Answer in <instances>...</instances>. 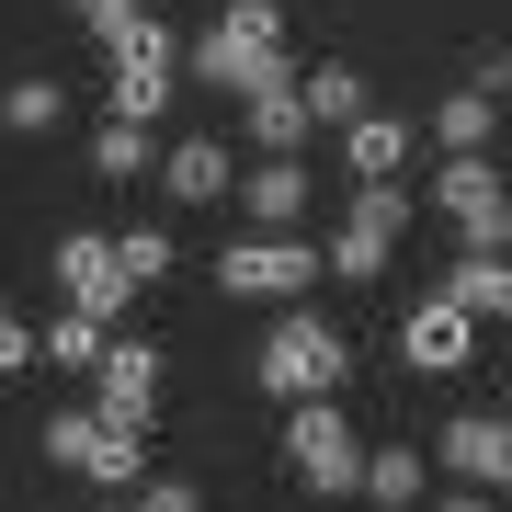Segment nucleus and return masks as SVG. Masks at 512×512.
Masks as SVG:
<instances>
[{
	"instance_id": "1",
	"label": "nucleus",
	"mask_w": 512,
	"mask_h": 512,
	"mask_svg": "<svg viewBox=\"0 0 512 512\" xmlns=\"http://www.w3.org/2000/svg\"><path fill=\"white\" fill-rule=\"evenodd\" d=\"M251 387L262 399H342L353 387V330H330L319 308H285L274 330H262V353H251Z\"/></svg>"
},
{
	"instance_id": "2",
	"label": "nucleus",
	"mask_w": 512,
	"mask_h": 512,
	"mask_svg": "<svg viewBox=\"0 0 512 512\" xmlns=\"http://www.w3.org/2000/svg\"><path fill=\"white\" fill-rule=\"evenodd\" d=\"M103 57H114V92H103V114H114V126H148V137H160V103L183 92V35H171L160 12H137L126 35L103 46Z\"/></svg>"
},
{
	"instance_id": "3",
	"label": "nucleus",
	"mask_w": 512,
	"mask_h": 512,
	"mask_svg": "<svg viewBox=\"0 0 512 512\" xmlns=\"http://www.w3.org/2000/svg\"><path fill=\"white\" fill-rule=\"evenodd\" d=\"M194 80H217V92H262V80H285V12H274V0H228L217 35L194 46Z\"/></svg>"
},
{
	"instance_id": "4",
	"label": "nucleus",
	"mask_w": 512,
	"mask_h": 512,
	"mask_svg": "<svg viewBox=\"0 0 512 512\" xmlns=\"http://www.w3.org/2000/svg\"><path fill=\"white\" fill-rule=\"evenodd\" d=\"M285 478L319 501H353V478H365V433L342 421V399H296L285 410Z\"/></svg>"
},
{
	"instance_id": "5",
	"label": "nucleus",
	"mask_w": 512,
	"mask_h": 512,
	"mask_svg": "<svg viewBox=\"0 0 512 512\" xmlns=\"http://www.w3.org/2000/svg\"><path fill=\"white\" fill-rule=\"evenodd\" d=\"M35 444H46L57 467H80L92 490H137V478H148V433H126V421H92V410H57Z\"/></svg>"
},
{
	"instance_id": "6",
	"label": "nucleus",
	"mask_w": 512,
	"mask_h": 512,
	"mask_svg": "<svg viewBox=\"0 0 512 512\" xmlns=\"http://www.w3.org/2000/svg\"><path fill=\"white\" fill-rule=\"evenodd\" d=\"M433 217L456 228V251H501V239H512V194H501V160H490V148L433 171Z\"/></svg>"
},
{
	"instance_id": "7",
	"label": "nucleus",
	"mask_w": 512,
	"mask_h": 512,
	"mask_svg": "<svg viewBox=\"0 0 512 512\" xmlns=\"http://www.w3.org/2000/svg\"><path fill=\"white\" fill-rule=\"evenodd\" d=\"M217 285L228 296H262V308H296V296H308L319 285V239H228V251H217Z\"/></svg>"
},
{
	"instance_id": "8",
	"label": "nucleus",
	"mask_w": 512,
	"mask_h": 512,
	"mask_svg": "<svg viewBox=\"0 0 512 512\" xmlns=\"http://www.w3.org/2000/svg\"><path fill=\"white\" fill-rule=\"evenodd\" d=\"M399 228H410V194H399V183H365V194H353V217H342V239H319V274H342V285L387 274Z\"/></svg>"
},
{
	"instance_id": "9",
	"label": "nucleus",
	"mask_w": 512,
	"mask_h": 512,
	"mask_svg": "<svg viewBox=\"0 0 512 512\" xmlns=\"http://www.w3.org/2000/svg\"><path fill=\"white\" fill-rule=\"evenodd\" d=\"M57 296H69V308L80 319H126L137 308V285H126V262H114V228H69V239H57Z\"/></svg>"
},
{
	"instance_id": "10",
	"label": "nucleus",
	"mask_w": 512,
	"mask_h": 512,
	"mask_svg": "<svg viewBox=\"0 0 512 512\" xmlns=\"http://www.w3.org/2000/svg\"><path fill=\"white\" fill-rule=\"evenodd\" d=\"M103 399H92V421H126V433H148V421H160V342H103Z\"/></svg>"
},
{
	"instance_id": "11",
	"label": "nucleus",
	"mask_w": 512,
	"mask_h": 512,
	"mask_svg": "<svg viewBox=\"0 0 512 512\" xmlns=\"http://www.w3.org/2000/svg\"><path fill=\"white\" fill-rule=\"evenodd\" d=\"M148 171H160V194L194 217V205H228V183H239V148H228V137H160V160H148Z\"/></svg>"
},
{
	"instance_id": "12",
	"label": "nucleus",
	"mask_w": 512,
	"mask_h": 512,
	"mask_svg": "<svg viewBox=\"0 0 512 512\" xmlns=\"http://www.w3.org/2000/svg\"><path fill=\"white\" fill-rule=\"evenodd\" d=\"M228 194L251 205V228H262V239H296V228H308V160H251Z\"/></svg>"
},
{
	"instance_id": "13",
	"label": "nucleus",
	"mask_w": 512,
	"mask_h": 512,
	"mask_svg": "<svg viewBox=\"0 0 512 512\" xmlns=\"http://www.w3.org/2000/svg\"><path fill=\"white\" fill-rule=\"evenodd\" d=\"M433 456L456 467L467 490H501V478H512V433H501V410H456V421L433 433Z\"/></svg>"
},
{
	"instance_id": "14",
	"label": "nucleus",
	"mask_w": 512,
	"mask_h": 512,
	"mask_svg": "<svg viewBox=\"0 0 512 512\" xmlns=\"http://www.w3.org/2000/svg\"><path fill=\"white\" fill-rule=\"evenodd\" d=\"M467 353H478V330L444 308V296H421V308L399 319V365H410V376H456Z\"/></svg>"
},
{
	"instance_id": "15",
	"label": "nucleus",
	"mask_w": 512,
	"mask_h": 512,
	"mask_svg": "<svg viewBox=\"0 0 512 512\" xmlns=\"http://www.w3.org/2000/svg\"><path fill=\"white\" fill-rule=\"evenodd\" d=\"M239 103H251V148H262V160H308V103H296V69L285 80H262V92H239Z\"/></svg>"
},
{
	"instance_id": "16",
	"label": "nucleus",
	"mask_w": 512,
	"mask_h": 512,
	"mask_svg": "<svg viewBox=\"0 0 512 512\" xmlns=\"http://www.w3.org/2000/svg\"><path fill=\"white\" fill-rule=\"evenodd\" d=\"M444 308H456L467 330H490V319H512V274H501V251H456V274L433 285Z\"/></svg>"
},
{
	"instance_id": "17",
	"label": "nucleus",
	"mask_w": 512,
	"mask_h": 512,
	"mask_svg": "<svg viewBox=\"0 0 512 512\" xmlns=\"http://www.w3.org/2000/svg\"><path fill=\"white\" fill-rule=\"evenodd\" d=\"M376 512H421V490H433V467H421V444H365V478H353Z\"/></svg>"
},
{
	"instance_id": "18",
	"label": "nucleus",
	"mask_w": 512,
	"mask_h": 512,
	"mask_svg": "<svg viewBox=\"0 0 512 512\" xmlns=\"http://www.w3.org/2000/svg\"><path fill=\"white\" fill-rule=\"evenodd\" d=\"M342 160H353V183H399V171H410V126H399V114H353Z\"/></svg>"
},
{
	"instance_id": "19",
	"label": "nucleus",
	"mask_w": 512,
	"mask_h": 512,
	"mask_svg": "<svg viewBox=\"0 0 512 512\" xmlns=\"http://www.w3.org/2000/svg\"><path fill=\"white\" fill-rule=\"evenodd\" d=\"M296 103H308V126H330V137H342L353 114H376V103H365V69H353V57H319V69L296 80Z\"/></svg>"
},
{
	"instance_id": "20",
	"label": "nucleus",
	"mask_w": 512,
	"mask_h": 512,
	"mask_svg": "<svg viewBox=\"0 0 512 512\" xmlns=\"http://www.w3.org/2000/svg\"><path fill=\"white\" fill-rule=\"evenodd\" d=\"M490 126H501L490 92H444V103H433V148H444V160H478V148H490Z\"/></svg>"
},
{
	"instance_id": "21",
	"label": "nucleus",
	"mask_w": 512,
	"mask_h": 512,
	"mask_svg": "<svg viewBox=\"0 0 512 512\" xmlns=\"http://www.w3.org/2000/svg\"><path fill=\"white\" fill-rule=\"evenodd\" d=\"M103 342H114V330H103V319H80V308H57V319L35 330V353H46L57 376H92V365H103Z\"/></svg>"
},
{
	"instance_id": "22",
	"label": "nucleus",
	"mask_w": 512,
	"mask_h": 512,
	"mask_svg": "<svg viewBox=\"0 0 512 512\" xmlns=\"http://www.w3.org/2000/svg\"><path fill=\"white\" fill-rule=\"evenodd\" d=\"M0 126L12 137H57L69 126V92H57V80H12V92H0Z\"/></svg>"
},
{
	"instance_id": "23",
	"label": "nucleus",
	"mask_w": 512,
	"mask_h": 512,
	"mask_svg": "<svg viewBox=\"0 0 512 512\" xmlns=\"http://www.w3.org/2000/svg\"><path fill=\"white\" fill-rule=\"evenodd\" d=\"M148 160H160V137H148V126H114V114L92 126V171H103V183H137Z\"/></svg>"
},
{
	"instance_id": "24",
	"label": "nucleus",
	"mask_w": 512,
	"mask_h": 512,
	"mask_svg": "<svg viewBox=\"0 0 512 512\" xmlns=\"http://www.w3.org/2000/svg\"><path fill=\"white\" fill-rule=\"evenodd\" d=\"M114 262H126V285H160L171 274V239L160 228H114Z\"/></svg>"
},
{
	"instance_id": "25",
	"label": "nucleus",
	"mask_w": 512,
	"mask_h": 512,
	"mask_svg": "<svg viewBox=\"0 0 512 512\" xmlns=\"http://www.w3.org/2000/svg\"><path fill=\"white\" fill-rule=\"evenodd\" d=\"M126 512H205V490H194V478H137Z\"/></svg>"
},
{
	"instance_id": "26",
	"label": "nucleus",
	"mask_w": 512,
	"mask_h": 512,
	"mask_svg": "<svg viewBox=\"0 0 512 512\" xmlns=\"http://www.w3.org/2000/svg\"><path fill=\"white\" fill-rule=\"evenodd\" d=\"M69 12H80V35H103V46H114V35L137 23V0H69Z\"/></svg>"
},
{
	"instance_id": "27",
	"label": "nucleus",
	"mask_w": 512,
	"mask_h": 512,
	"mask_svg": "<svg viewBox=\"0 0 512 512\" xmlns=\"http://www.w3.org/2000/svg\"><path fill=\"white\" fill-rule=\"evenodd\" d=\"M23 365H35V330H23L12 296H0V376H23Z\"/></svg>"
},
{
	"instance_id": "28",
	"label": "nucleus",
	"mask_w": 512,
	"mask_h": 512,
	"mask_svg": "<svg viewBox=\"0 0 512 512\" xmlns=\"http://www.w3.org/2000/svg\"><path fill=\"white\" fill-rule=\"evenodd\" d=\"M433 512H501V490H456V501H433Z\"/></svg>"
}]
</instances>
